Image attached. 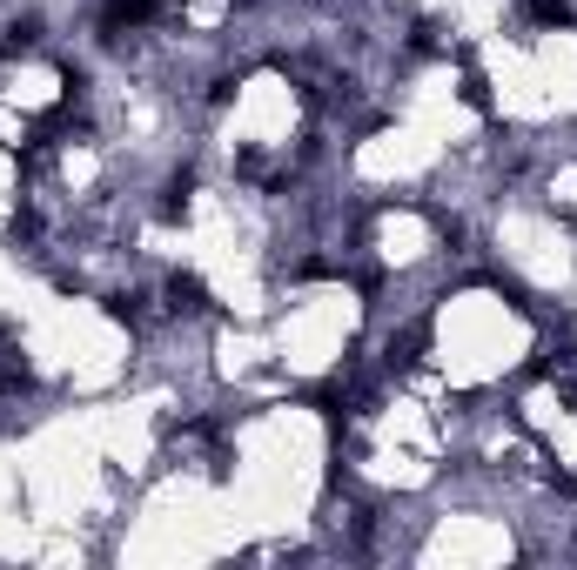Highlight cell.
Listing matches in <instances>:
<instances>
[{
  "label": "cell",
  "mask_w": 577,
  "mask_h": 570,
  "mask_svg": "<svg viewBox=\"0 0 577 570\" xmlns=\"http://www.w3.org/2000/svg\"><path fill=\"white\" fill-rule=\"evenodd\" d=\"M155 14H162V0H108V21H128V27L155 21Z\"/></svg>",
  "instance_id": "1"
}]
</instances>
